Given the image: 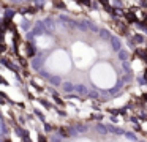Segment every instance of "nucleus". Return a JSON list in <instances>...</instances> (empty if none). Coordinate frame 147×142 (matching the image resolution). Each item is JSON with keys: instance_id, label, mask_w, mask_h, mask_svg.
<instances>
[{"instance_id": "1", "label": "nucleus", "mask_w": 147, "mask_h": 142, "mask_svg": "<svg viewBox=\"0 0 147 142\" xmlns=\"http://www.w3.org/2000/svg\"><path fill=\"white\" fill-rule=\"evenodd\" d=\"M68 66H70V63H68L67 54L60 52V50L52 54L48 60V68L52 69L54 73H63V69H68Z\"/></svg>"}]
</instances>
